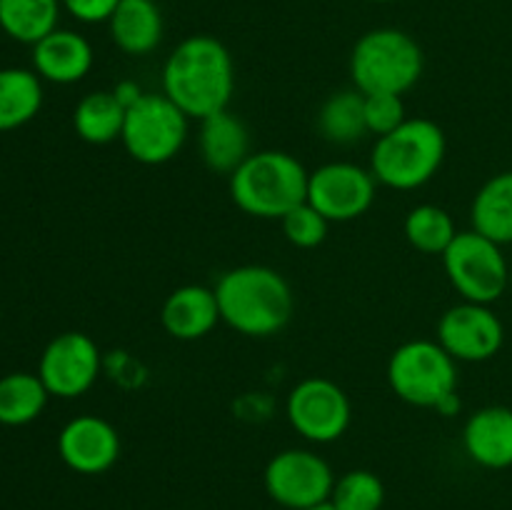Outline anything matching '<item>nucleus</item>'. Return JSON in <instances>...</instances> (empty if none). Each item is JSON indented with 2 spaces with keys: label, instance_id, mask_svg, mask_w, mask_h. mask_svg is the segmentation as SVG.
I'll use <instances>...</instances> for the list:
<instances>
[{
  "label": "nucleus",
  "instance_id": "nucleus-18",
  "mask_svg": "<svg viewBox=\"0 0 512 510\" xmlns=\"http://www.w3.org/2000/svg\"><path fill=\"white\" fill-rule=\"evenodd\" d=\"M198 150L203 163L213 173L230 175L253 150H250V133L243 120L230 110L208 115L198 120Z\"/></svg>",
  "mask_w": 512,
  "mask_h": 510
},
{
  "label": "nucleus",
  "instance_id": "nucleus-5",
  "mask_svg": "<svg viewBox=\"0 0 512 510\" xmlns=\"http://www.w3.org/2000/svg\"><path fill=\"white\" fill-rule=\"evenodd\" d=\"M425 55L418 40L398 28H375L360 35L350 53V80L363 95H403L420 80Z\"/></svg>",
  "mask_w": 512,
  "mask_h": 510
},
{
  "label": "nucleus",
  "instance_id": "nucleus-16",
  "mask_svg": "<svg viewBox=\"0 0 512 510\" xmlns=\"http://www.w3.org/2000/svg\"><path fill=\"white\" fill-rule=\"evenodd\" d=\"M93 45L78 30L55 28L33 45V70L53 85L80 83L93 68Z\"/></svg>",
  "mask_w": 512,
  "mask_h": 510
},
{
  "label": "nucleus",
  "instance_id": "nucleus-33",
  "mask_svg": "<svg viewBox=\"0 0 512 510\" xmlns=\"http://www.w3.org/2000/svg\"><path fill=\"white\" fill-rule=\"evenodd\" d=\"M370 3H393V0H370Z\"/></svg>",
  "mask_w": 512,
  "mask_h": 510
},
{
  "label": "nucleus",
  "instance_id": "nucleus-21",
  "mask_svg": "<svg viewBox=\"0 0 512 510\" xmlns=\"http://www.w3.org/2000/svg\"><path fill=\"white\" fill-rule=\"evenodd\" d=\"M43 108V80L28 68H0V133L23 128Z\"/></svg>",
  "mask_w": 512,
  "mask_h": 510
},
{
  "label": "nucleus",
  "instance_id": "nucleus-22",
  "mask_svg": "<svg viewBox=\"0 0 512 510\" xmlns=\"http://www.w3.org/2000/svg\"><path fill=\"white\" fill-rule=\"evenodd\" d=\"M318 133L330 145H355L368 135L365 95L358 88L338 90L318 110Z\"/></svg>",
  "mask_w": 512,
  "mask_h": 510
},
{
  "label": "nucleus",
  "instance_id": "nucleus-20",
  "mask_svg": "<svg viewBox=\"0 0 512 510\" xmlns=\"http://www.w3.org/2000/svg\"><path fill=\"white\" fill-rule=\"evenodd\" d=\"M470 223L498 245L512 243V170L493 175L480 185L470 205Z\"/></svg>",
  "mask_w": 512,
  "mask_h": 510
},
{
  "label": "nucleus",
  "instance_id": "nucleus-34",
  "mask_svg": "<svg viewBox=\"0 0 512 510\" xmlns=\"http://www.w3.org/2000/svg\"><path fill=\"white\" fill-rule=\"evenodd\" d=\"M510 288H512V270H510Z\"/></svg>",
  "mask_w": 512,
  "mask_h": 510
},
{
  "label": "nucleus",
  "instance_id": "nucleus-4",
  "mask_svg": "<svg viewBox=\"0 0 512 510\" xmlns=\"http://www.w3.org/2000/svg\"><path fill=\"white\" fill-rule=\"evenodd\" d=\"M448 140L430 118H408L388 135L375 138L370 173L378 185L393 190H418L443 168Z\"/></svg>",
  "mask_w": 512,
  "mask_h": 510
},
{
  "label": "nucleus",
  "instance_id": "nucleus-32",
  "mask_svg": "<svg viewBox=\"0 0 512 510\" xmlns=\"http://www.w3.org/2000/svg\"><path fill=\"white\" fill-rule=\"evenodd\" d=\"M308 510H335V505L330 503V500H328V503H323V505H315V508H308Z\"/></svg>",
  "mask_w": 512,
  "mask_h": 510
},
{
  "label": "nucleus",
  "instance_id": "nucleus-13",
  "mask_svg": "<svg viewBox=\"0 0 512 510\" xmlns=\"http://www.w3.org/2000/svg\"><path fill=\"white\" fill-rule=\"evenodd\" d=\"M435 340L458 363H485L503 348L505 325L490 305L460 300L440 315Z\"/></svg>",
  "mask_w": 512,
  "mask_h": 510
},
{
  "label": "nucleus",
  "instance_id": "nucleus-1",
  "mask_svg": "<svg viewBox=\"0 0 512 510\" xmlns=\"http://www.w3.org/2000/svg\"><path fill=\"white\" fill-rule=\"evenodd\" d=\"M163 93L190 120L228 110L235 93L233 55L213 35H188L165 58Z\"/></svg>",
  "mask_w": 512,
  "mask_h": 510
},
{
  "label": "nucleus",
  "instance_id": "nucleus-19",
  "mask_svg": "<svg viewBox=\"0 0 512 510\" xmlns=\"http://www.w3.org/2000/svg\"><path fill=\"white\" fill-rule=\"evenodd\" d=\"M110 38L125 55L143 58L160 45L165 33L163 13L155 0H120L108 20Z\"/></svg>",
  "mask_w": 512,
  "mask_h": 510
},
{
  "label": "nucleus",
  "instance_id": "nucleus-26",
  "mask_svg": "<svg viewBox=\"0 0 512 510\" xmlns=\"http://www.w3.org/2000/svg\"><path fill=\"white\" fill-rule=\"evenodd\" d=\"M403 233L405 240L420 253L443 255L455 240V235H458V228H455V220L448 210L433 203H423L415 205L405 215Z\"/></svg>",
  "mask_w": 512,
  "mask_h": 510
},
{
  "label": "nucleus",
  "instance_id": "nucleus-17",
  "mask_svg": "<svg viewBox=\"0 0 512 510\" xmlns=\"http://www.w3.org/2000/svg\"><path fill=\"white\" fill-rule=\"evenodd\" d=\"M220 323L218 298L205 285H180L160 308V325L175 340H200Z\"/></svg>",
  "mask_w": 512,
  "mask_h": 510
},
{
  "label": "nucleus",
  "instance_id": "nucleus-3",
  "mask_svg": "<svg viewBox=\"0 0 512 510\" xmlns=\"http://www.w3.org/2000/svg\"><path fill=\"white\" fill-rule=\"evenodd\" d=\"M228 178L233 203L253 218L280 220L308 200L310 173L285 150L250 153Z\"/></svg>",
  "mask_w": 512,
  "mask_h": 510
},
{
  "label": "nucleus",
  "instance_id": "nucleus-10",
  "mask_svg": "<svg viewBox=\"0 0 512 510\" xmlns=\"http://www.w3.org/2000/svg\"><path fill=\"white\" fill-rule=\"evenodd\" d=\"M265 493L285 510H308L330 500L335 473L328 460L310 448H285L268 460Z\"/></svg>",
  "mask_w": 512,
  "mask_h": 510
},
{
  "label": "nucleus",
  "instance_id": "nucleus-12",
  "mask_svg": "<svg viewBox=\"0 0 512 510\" xmlns=\"http://www.w3.org/2000/svg\"><path fill=\"white\" fill-rule=\"evenodd\" d=\"M103 373V353L90 335L68 330L45 345L38 360V378L50 398L73 400L88 393Z\"/></svg>",
  "mask_w": 512,
  "mask_h": 510
},
{
  "label": "nucleus",
  "instance_id": "nucleus-27",
  "mask_svg": "<svg viewBox=\"0 0 512 510\" xmlns=\"http://www.w3.org/2000/svg\"><path fill=\"white\" fill-rule=\"evenodd\" d=\"M330 503L335 510H380L385 503V485L373 470H348L335 478Z\"/></svg>",
  "mask_w": 512,
  "mask_h": 510
},
{
  "label": "nucleus",
  "instance_id": "nucleus-9",
  "mask_svg": "<svg viewBox=\"0 0 512 510\" xmlns=\"http://www.w3.org/2000/svg\"><path fill=\"white\" fill-rule=\"evenodd\" d=\"M285 418L303 440L328 445L348 433L353 405L335 380L313 375L290 388L285 398Z\"/></svg>",
  "mask_w": 512,
  "mask_h": 510
},
{
  "label": "nucleus",
  "instance_id": "nucleus-15",
  "mask_svg": "<svg viewBox=\"0 0 512 510\" xmlns=\"http://www.w3.org/2000/svg\"><path fill=\"white\" fill-rule=\"evenodd\" d=\"M463 450L485 470L512 468V408L485 405L463 425Z\"/></svg>",
  "mask_w": 512,
  "mask_h": 510
},
{
  "label": "nucleus",
  "instance_id": "nucleus-11",
  "mask_svg": "<svg viewBox=\"0 0 512 510\" xmlns=\"http://www.w3.org/2000/svg\"><path fill=\"white\" fill-rule=\"evenodd\" d=\"M378 195V180L358 163L333 160L308 178V203L330 223H350L368 213Z\"/></svg>",
  "mask_w": 512,
  "mask_h": 510
},
{
  "label": "nucleus",
  "instance_id": "nucleus-23",
  "mask_svg": "<svg viewBox=\"0 0 512 510\" xmlns=\"http://www.w3.org/2000/svg\"><path fill=\"white\" fill-rule=\"evenodd\" d=\"M60 0H0V30L15 43L33 48L60 28Z\"/></svg>",
  "mask_w": 512,
  "mask_h": 510
},
{
  "label": "nucleus",
  "instance_id": "nucleus-28",
  "mask_svg": "<svg viewBox=\"0 0 512 510\" xmlns=\"http://www.w3.org/2000/svg\"><path fill=\"white\" fill-rule=\"evenodd\" d=\"M280 228H283L285 240L295 248H318L325 238H328L330 220L325 215H320L313 205L305 200V203L295 205L290 213H285L280 218Z\"/></svg>",
  "mask_w": 512,
  "mask_h": 510
},
{
  "label": "nucleus",
  "instance_id": "nucleus-24",
  "mask_svg": "<svg viewBox=\"0 0 512 510\" xmlns=\"http://www.w3.org/2000/svg\"><path fill=\"white\" fill-rule=\"evenodd\" d=\"M125 123V105L113 90H95L83 95L73 110V128L90 145H108L120 140Z\"/></svg>",
  "mask_w": 512,
  "mask_h": 510
},
{
  "label": "nucleus",
  "instance_id": "nucleus-14",
  "mask_svg": "<svg viewBox=\"0 0 512 510\" xmlns=\"http://www.w3.org/2000/svg\"><path fill=\"white\" fill-rule=\"evenodd\" d=\"M58 455L73 473H108L120 458V435L100 415H78L58 433Z\"/></svg>",
  "mask_w": 512,
  "mask_h": 510
},
{
  "label": "nucleus",
  "instance_id": "nucleus-30",
  "mask_svg": "<svg viewBox=\"0 0 512 510\" xmlns=\"http://www.w3.org/2000/svg\"><path fill=\"white\" fill-rule=\"evenodd\" d=\"M65 13L73 20L85 25H98L108 23L110 15L120 5V0H60Z\"/></svg>",
  "mask_w": 512,
  "mask_h": 510
},
{
  "label": "nucleus",
  "instance_id": "nucleus-2",
  "mask_svg": "<svg viewBox=\"0 0 512 510\" xmlns=\"http://www.w3.org/2000/svg\"><path fill=\"white\" fill-rule=\"evenodd\" d=\"M213 290L220 320L248 338H270L293 318V288L270 265L250 263L225 270Z\"/></svg>",
  "mask_w": 512,
  "mask_h": 510
},
{
  "label": "nucleus",
  "instance_id": "nucleus-25",
  "mask_svg": "<svg viewBox=\"0 0 512 510\" xmlns=\"http://www.w3.org/2000/svg\"><path fill=\"white\" fill-rule=\"evenodd\" d=\"M48 388L38 373H8L0 378V425L20 428L43 415L48 405Z\"/></svg>",
  "mask_w": 512,
  "mask_h": 510
},
{
  "label": "nucleus",
  "instance_id": "nucleus-29",
  "mask_svg": "<svg viewBox=\"0 0 512 510\" xmlns=\"http://www.w3.org/2000/svg\"><path fill=\"white\" fill-rule=\"evenodd\" d=\"M405 120H408V115H405L403 95H393V93L365 95V125H368V133H373L375 138L388 135L390 130L403 125Z\"/></svg>",
  "mask_w": 512,
  "mask_h": 510
},
{
  "label": "nucleus",
  "instance_id": "nucleus-6",
  "mask_svg": "<svg viewBox=\"0 0 512 510\" xmlns=\"http://www.w3.org/2000/svg\"><path fill=\"white\" fill-rule=\"evenodd\" d=\"M388 385L403 403L438 410L458 393V360L438 340H408L390 355Z\"/></svg>",
  "mask_w": 512,
  "mask_h": 510
},
{
  "label": "nucleus",
  "instance_id": "nucleus-31",
  "mask_svg": "<svg viewBox=\"0 0 512 510\" xmlns=\"http://www.w3.org/2000/svg\"><path fill=\"white\" fill-rule=\"evenodd\" d=\"M113 93H115V98L125 105V110H128L130 105H135L140 98H143L145 90L140 88L135 80H120V83L113 88Z\"/></svg>",
  "mask_w": 512,
  "mask_h": 510
},
{
  "label": "nucleus",
  "instance_id": "nucleus-8",
  "mask_svg": "<svg viewBox=\"0 0 512 510\" xmlns=\"http://www.w3.org/2000/svg\"><path fill=\"white\" fill-rule=\"evenodd\" d=\"M443 268L450 285L470 303L493 305L510 288V265L503 245L485 238L478 230H458L443 255Z\"/></svg>",
  "mask_w": 512,
  "mask_h": 510
},
{
  "label": "nucleus",
  "instance_id": "nucleus-7",
  "mask_svg": "<svg viewBox=\"0 0 512 510\" xmlns=\"http://www.w3.org/2000/svg\"><path fill=\"white\" fill-rule=\"evenodd\" d=\"M190 133V118L165 93H143V98L125 110V153L143 165L170 163L183 150Z\"/></svg>",
  "mask_w": 512,
  "mask_h": 510
}]
</instances>
